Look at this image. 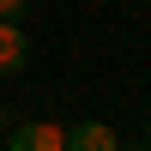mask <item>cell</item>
<instances>
[{
    "label": "cell",
    "instance_id": "3",
    "mask_svg": "<svg viewBox=\"0 0 151 151\" xmlns=\"http://www.w3.org/2000/svg\"><path fill=\"white\" fill-rule=\"evenodd\" d=\"M24 55H30V42H24L18 24H0V73H18Z\"/></svg>",
    "mask_w": 151,
    "mask_h": 151
},
{
    "label": "cell",
    "instance_id": "2",
    "mask_svg": "<svg viewBox=\"0 0 151 151\" xmlns=\"http://www.w3.org/2000/svg\"><path fill=\"white\" fill-rule=\"evenodd\" d=\"M67 133V151H121L115 127H103V121H79V127H60Z\"/></svg>",
    "mask_w": 151,
    "mask_h": 151
},
{
    "label": "cell",
    "instance_id": "1",
    "mask_svg": "<svg viewBox=\"0 0 151 151\" xmlns=\"http://www.w3.org/2000/svg\"><path fill=\"white\" fill-rule=\"evenodd\" d=\"M0 151H67V133H60L55 121H24Z\"/></svg>",
    "mask_w": 151,
    "mask_h": 151
},
{
    "label": "cell",
    "instance_id": "4",
    "mask_svg": "<svg viewBox=\"0 0 151 151\" xmlns=\"http://www.w3.org/2000/svg\"><path fill=\"white\" fill-rule=\"evenodd\" d=\"M24 6H30V0H0V24H18Z\"/></svg>",
    "mask_w": 151,
    "mask_h": 151
},
{
    "label": "cell",
    "instance_id": "5",
    "mask_svg": "<svg viewBox=\"0 0 151 151\" xmlns=\"http://www.w3.org/2000/svg\"><path fill=\"white\" fill-rule=\"evenodd\" d=\"M121 151H151V145H145V139H133V145H121Z\"/></svg>",
    "mask_w": 151,
    "mask_h": 151
},
{
    "label": "cell",
    "instance_id": "6",
    "mask_svg": "<svg viewBox=\"0 0 151 151\" xmlns=\"http://www.w3.org/2000/svg\"><path fill=\"white\" fill-rule=\"evenodd\" d=\"M145 145H151V127H145Z\"/></svg>",
    "mask_w": 151,
    "mask_h": 151
}]
</instances>
